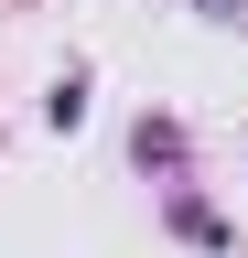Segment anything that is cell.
I'll list each match as a JSON object with an SVG mask.
<instances>
[{
    "mask_svg": "<svg viewBox=\"0 0 248 258\" xmlns=\"http://www.w3.org/2000/svg\"><path fill=\"white\" fill-rule=\"evenodd\" d=\"M173 237H194V247H237V226L216 215V205H194V194H173Z\"/></svg>",
    "mask_w": 248,
    "mask_h": 258,
    "instance_id": "cell-1",
    "label": "cell"
},
{
    "mask_svg": "<svg viewBox=\"0 0 248 258\" xmlns=\"http://www.w3.org/2000/svg\"><path fill=\"white\" fill-rule=\"evenodd\" d=\"M130 151H140V161H162V172H173V161H183V129H173V118H140V129H130Z\"/></svg>",
    "mask_w": 248,
    "mask_h": 258,
    "instance_id": "cell-2",
    "label": "cell"
},
{
    "mask_svg": "<svg viewBox=\"0 0 248 258\" xmlns=\"http://www.w3.org/2000/svg\"><path fill=\"white\" fill-rule=\"evenodd\" d=\"M43 129H86V76H54V97H43Z\"/></svg>",
    "mask_w": 248,
    "mask_h": 258,
    "instance_id": "cell-3",
    "label": "cell"
},
{
    "mask_svg": "<svg viewBox=\"0 0 248 258\" xmlns=\"http://www.w3.org/2000/svg\"><path fill=\"white\" fill-rule=\"evenodd\" d=\"M194 11H205V22H237V11H248V0H194Z\"/></svg>",
    "mask_w": 248,
    "mask_h": 258,
    "instance_id": "cell-4",
    "label": "cell"
}]
</instances>
